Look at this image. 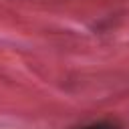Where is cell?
Returning <instances> with one entry per match:
<instances>
[{
    "instance_id": "1",
    "label": "cell",
    "mask_w": 129,
    "mask_h": 129,
    "mask_svg": "<svg viewBox=\"0 0 129 129\" xmlns=\"http://www.w3.org/2000/svg\"><path fill=\"white\" fill-rule=\"evenodd\" d=\"M79 129H119V125H115L111 121H99V123H91V125H85Z\"/></svg>"
}]
</instances>
